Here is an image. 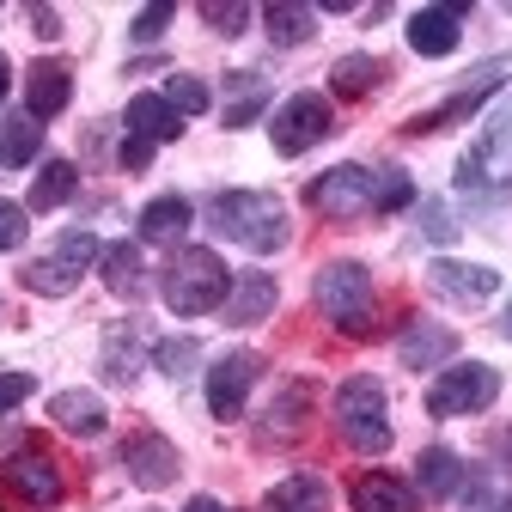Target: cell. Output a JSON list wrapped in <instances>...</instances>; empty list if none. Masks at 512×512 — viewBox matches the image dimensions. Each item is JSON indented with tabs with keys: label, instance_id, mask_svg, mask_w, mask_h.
<instances>
[{
	"label": "cell",
	"instance_id": "1",
	"mask_svg": "<svg viewBox=\"0 0 512 512\" xmlns=\"http://www.w3.org/2000/svg\"><path fill=\"white\" fill-rule=\"evenodd\" d=\"M208 226H214L220 238L256 250V256H269V250H281V244L293 238L287 202L269 196V189H220V196L208 202Z\"/></svg>",
	"mask_w": 512,
	"mask_h": 512
},
{
	"label": "cell",
	"instance_id": "2",
	"mask_svg": "<svg viewBox=\"0 0 512 512\" xmlns=\"http://www.w3.org/2000/svg\"><path fill=\"white\" fill-rule=\"evenodd\" d=\"M226 293H232V269L220 263L208 244L177 250L171 263H165V281H159V299H165L177 317H202V311L226 305Z\"/></svg>",
	"mask_w": 512,
	"mask_h": 512
},
{
	"label": "cell",
	"instance_id": "3",
	"mask_svg": "<svg viewBox=\"0 0 512 512\" xmlns=\"http://www.w3.org/2000/svg\"><path fill=\"white\" fill-rule=\"evenodd\" d=\"M311 293H317V311H324L342 336H372L378 330V287H372L366 263H324Z\"/></svg>",
	"mask_w": 512,
	"mask_h": 512
},
{
	"label": "cell",
	"instance_id": "4",
	"mask_svg": "<svg viewBox=\"0 0 512 512\" xmlns=\"http://www.w3.org/2000/svg\"><path fill=\"white\" fill-rule=\"evenodd\" d=\"M336 433L360 458H378L391 445V397H384V384L372 372H354L336 391Z\"/></svg>",
	"mask_w": 512,
	"mask_h": 512
},
{
	"label": "cell",
	"instance_id": "5",
	"mask_svg": "<svg viewBox=\"0 0 512 512\" xmlns=\"http://www.w3.org/2000/svg\"><path fill=\"white\" fill-rule=\"evenodd\" d=\"M61 494H68V476L43 445H25V452L0 464V506L7 512H49L61 506Z\"/></svg>",
	"mask_w": 512,
	"mask_h": 512
},
{
	"label": "cell",
	"instance_id": "6",
	"mask_svg": "<svg viewBox=\"0 0 512 512\" xmlns=\"http://www.w3.org/2000/svg\"><path fill=\"white\" fill-rule=\"evenodd\" d=\"M92 256H104V244H98L86 226H74V232H61V238H55V250H43L37 263H25V269H19V281H25V293L68 299V293L80 287V275L92 269Z\"/></svg>",
	"mask_w": 512,
	"mask_h": 512
},
{
	"label": "cell",
	"instance_id": "7",
	"mask_svg": "<svg viewBox=\"0 0 512 512\" xmlns=\"http://www.w3.org/2000/svg\"><path fill=\"white\" fill-rule=\"evenodd\" d=\"M330 135H336V110H330V98H317V92H293L275 110V122H269V141H275L281 159H299L311 147H324Z\"/></svg>",
	"mask_w": 512,
	"mask_h": 512
},
{
	"label": "cell",
	"instance_id": "8",
	"mask_svg": "<svg viewBox=\"0 0 512 512\" xmlns=\"http://www.w3.org/2000/svg\"><path fill=\"white\" fill-rule=\"evenodd\" d=\"M500 397V372L470 360V366H445L433 378V391H427V415L433 421H452V415H482L488 403Z\"/></svg>",
	"mask_w": 512,
	"mask_h": 512
},
{
	"label": "cell",
	"instance_id": "9",
	"mask_svg": "<svg viewBox=\"0 0 512 512\" xmlns=\"http://www.w3.org/2000/svg\"><path fill=\"white\" fill-rule=\"evenodd\" d=\"M512 74V55H494V61H482L476 74H464V86L445 98L439 110H427V116H409V135H439V128H452V122H470L494 92H500V80Z\"/></svg>",
	"mask_w": 512,
	"mask_h": 512
},
{
	"label": "cell",
	"instance_id": "10",
	"mask_svg": "<svg viewBox=\"0 0 512 512\" xmlns=\"http://www.w3.org/2000/svg\"><path fill=\"white\" fill-rule=\"evenodd\" d=\"M372 189H378V177L366 165H336L324 177H311L305 202L324 220H360V214H372Z\"/></svg>",
	"mask_w": 512,
	"mask_h": 512
},
{
	"label": "cell",
	"instance_id": "11",
	"mask_svg": "<svg viewBox=\"0 0 512 512\" xmlns=\"http://www.w3.org/2000/svg\"><path fill=\"white\" fill-rule=\"evenodd\" d=\"M506 153H512V104L482 128V141L458 159V189H470V196H476V189H488L494 177H506V165H512Z\"/></svg>",
	"mask_w": 512,
	"mask_h": 512
},
{
	"label": "cell",
	"instance_id": "12",
	"mask_svg": "<svg viewBox=\"0 0 512 512\" xmlns=\"http://www.w3.org/2000/svg\"><path fill=\"white\" fill-rule=\"evenodd\" d=\"M256 372H263V354H250V348H232V354L214 360V372H208V409H214V421H238Z\"/></svg>",
	"mask_w": 512,
	"mask_h": 512
},
{
	"label": "cell",
	"instance_id": "13",
	"mask_svg": "<svg viewBox=\"0 0 512 512\" xmlns=\"http://www.w3.org/2000/svg\"><path fill=\"white\" fill-rule=\"evenodd\" d=\"M122 470H128L135 488H171L183 458H177V445L165 433H128L122 439Z\"/></svg>",
	"mask_w": 512,
	"mask_h": 512
},
{
	"label": "cell",
	"instance_id": "14",
	"mask_svg": "<svg viewBox=\"0 0 512 512\" xmlns=\"http://www.w3.org/2000/svg\"><path fill=\"white\" fill-rule=\"evenodd\" d=\"M427 287L439 299H452V305H482L500 293V275L488 263H452V256H439V263L427 269Z\"/></svg>",
	"mask_w": 512,
	"mask_h": 512
},
{
	"label": "cell",
	"instance_id": "15",
	"mask_svg": "<svg viewBox=\"0 0 512 512\" xmlns=\"http://www.w3.org/2000/svg\"><path fill=\"white\" fill-rule=\"evenodd\" d=\"M25 116H37V122H49V116H61L68 110V98H74V74L61 68V61H31V74H25Z\"/></svg>",
	"mask_w": 512,
	"mask_h": 512
},
{
	"label": "cell",
	"instance_id": "16",
	"mask_svg": "<svg viewBox=\"0 0 512 512\" xmlns=\"http://www.w3.org/2000/svg\"><path fill=\"white\" fill-rule=\"evenodd\" d=\"M452 354H458V330H445V324H409L403 342H397V360L409 372H433V366H445Z\"/></svg>",
	"mask_w": 512,
	"mask_h": 512
},
{
	"label": "cell",
	"instance_id": "17",
	"mask_svg": "<svg viewBox=\"0 0 512 512\" xmlns=\"http://www.w3.org/2000/svg\"><path fill=\"white\" fill-rule=\"evenodd\" d=\"M275 299H281L275 275H263V269L232 275V293H226V324H263V317L275 311Z\"/></svg>",
	"mask_w": 512,
	"mask_h": 512
},
{
	"label": "cell",
	"instance_id": "18",
	"mask_svg": "<svg viewBox=\"0 0 512 512\" xmlns=\"http://www.w3.org/2000/svg\"><path fill=\"white\" fill-rule=\"evenodd\" d=\"M49 421H55L61 433H74V439H98L104 421H110V409H104V397H92V391H55V397H49Z\"/></svg>",
	"mask_w": 512,
	"mask_h": 512
},
{
	"label": "cell",
	"instance_id": "19",
	"mask_svg": "<svg viewBox=\"0 0 512 512\" xmlns=\"http://www.w3.org/2000/svg\"><path fill=\"white\" fill-rule=\"evenodd\" d=\"M348 500H354V512H421V494L403 476H384V470H366Z\"/></svg>",
	"mask_w": 512,
	"mask_h": 512
},
{
	"label": "cell",
	"instance_id": "20",
	"mask_svg": "<svg viewBox=\"0 0 512 512\" xmlns=\"http://www.w3.org/2000/svg\"><path fill=\"white\" fill-rule=\"evenodd\" d=\"M128 135H141V141H177L183 135V116L159 98V92H141V98H128Z\"/></svg>",
	"mask_w": 512,
	"mask_h": 512
},
{
	"label": "cell",
	"instance_id": "21",
	"mask_svg": "<svg viewBox=\"0 0 512 512\" xmlns=\"http://www.w3.org/2000/svg\"><path fill=\"white\" fill-rule=\"evenodd\" d=\"M263 512H330V482L311 476V470H299V476H287V482L269 488Z\"/></svg>",
	"mask_w": 512,
	"mask_h": 512
},
{
	"label": "cell",
	"instance_id": "22",
	"mask_svg": "<svg viewBox=\"0 0 512 512\" xmlns=\"http://www.w3.org/2000/svg\"><path fill=\"white\" fill-rule=\"evenodd\" d=\"M104 378L110 384L141 378V324H110L104 330Z\"/></svg>",
	"mask_w": 512,
	"mask_h": 512
},
{
	"label": "cell",
	"instance_id": "23",
	"mask_svg": "<svg viewBox=\"0 0 512 512\" xmlns=\"http://www.w3.org/2000/svg\"><path fill=\"white\" fill-rule=\"evenodd\" d=\"M458 19L452 13H445V7H421L415 19H409V49L415 55H452L458 49Z\"/></svg>",
	"mask_w": 512,
	"mask_h": 512
},
{
	"label": "cell",
	"instance_id": "24",
	"mask_svg": "<svg viewBox=\"0 0 512 512\" xmlns=\"http://www.w3.org/2000/svg\"><path fill=\"white\" fill-rule=\"evenodd\" d=\"M384 80H391V68H384L378 55H342L336 68H330V86H336V98H366V92H378Z\"/></svg>",
	"mask_w": 512,
	"mask_h": 512
},
{
	"label": "cell",
	"instance_id": "25",
	"mask_svg": "<svg viewBox=\"0 0 512 512\" xmlns=\"http://www.w3.org/2000/svg\"><path fill=\"white\" fill-rule=\"evenodd\" d=\"M415 488L433 494V500L458 494V488H464V458H458V452H445V445H427L421 464H415Z\"/></svg>",
	"mask_w": 512,
	"mask_h": 512
},
{
	"label": "cell",
	"instance_id": "26",
	"mask_svg": "<svg viewBox=\"0 0 512 512\" xmlns=\"http://www.w3.org/2000/svg\"><path fill=\"white\" fill-rule=\"evenodd\" d=\"M98 269H104V287H110L116 299H135L141 281H147V269H141V244H104Z\"/></svg>",
	"mask_w": 512,
	"mask_h": 512
},
{
	"label": "cell",
	"instance_id": "27",
	"mask_svg": "<svg viewBox=\"0 0 512 512\" xmlns=\"http://www.w3.org/2000/svg\"><path fill=\"white\" fill-rule=\"evenodd\" d=\"M305 409H311V384H287V391L263 409V439H293L305 427Z\"/></svg>",
	"mask_w": 512,
	"mask_h": 512
},
{
	"label": "cell",
	"instance_id": "28",
	"mask_svg": "<svg viewBox=\"0 0 512 512\" xmlns=\"http://www.w3.org/2000/svg\"><path fill=\"white\" fill-rule=\"evenodd\" d=\"M74 189H80V171H74L68 159H49V165L37 171V183H31V214H49V208H61V202H74Z\"/></svg>",
	"mask_w": 512,
	"mask_h": 512
},
{
	"label": "cell",
	"instance_id": "29",
	"mask_svg": "<svg viewBox=\"0 0 512 512\" xmlns=\"http://www.w3.org/2000/svg\"><path fill=\"white\" fill-rule=\"evenodd\" d=\"M43 153V122L37 116H7V128H0V165L19 171Z\"/></svg>",
	"mask_w": 512,
	"mask_h": 512
},
{
	"label": "cell",
	"instance_id": "30",
	"mask_svg": "<svg viewBox=\"0 0 512 512\" xmlns=\"http://www.w3.org/2000/svg\"><path fill=\"white\" fill-rule=\"evenodd\" d=\"M189 214H196V208H189L183 196H159V202L141 208V238H147V244H171V238H183Z\"/></svg>",
	"mask_w": 512,
	"mask_h": 512
},
{
	"label": "cell",
	"instance_id": "31",
	"mask_svg": "<svg viewBox=\"0 0 512 512\" xmlns=\"http://www.w3.org/2000/svg\"><path fill=\"white\" fill-rule=\"evenodd\" d=\"M263 25H269V43L293 49V43H305L317 31V13L299 7V0H275V7H263Z\"/></svg>",
	"mask_w": 512,
	"mask_h": 512
},
{
	"label": "cell",
	"instance_id": "32",
	"mask_svg": "<svg viewBox=\"0 0 512 512\" xmlns=\"http://www.w3.org/2000/svg\"><path fill=\"white\" fill-rule=\"evenodd\" d=\"M269 104V80L263 74H232V104H226V128H244L256 122Z\"/></svg>",
	"mask_w": 512,
	"mask_h": 512
},
{
	"label": "cell",
	"instance_id": "33",
	"mask_svg": "<svg viewBox=\"0 0 512 512\" xmlns=\"http://www.w3.org/2000/svg\"><path fill=\"white\" fill-rule=\"evenodd\" d=\"M177 116H202L208 104H214V92H208V80H196V74H171V86L159 92Z\"/></svg>",
	"mask_w": 512,
	"mask_h": 512
},
{
	"label": "cell",
	"instance_id": "34",
	"mask_svg": "<svg viewBox=\"0 0 512 512\" xmlns=\"http://www.w3.org/2000/svg\"><path fill=\"white\" fill-rule=\"evenodd\" d=\"M196 360H202V348L189 342V336H171V342L153 348V366H159L165 378H189V366H196Z\"/></svg>",
	"mask_w": 512,
	"mask_h": 512
},
{
	"label": "cell",
	"instance_id": "35",
	"mask_svg": "<svg viewBox=\"0 0 512 512\" xmlns=\"http://www.w3.org/2000/svg\"><path fill=\"white\" fill-rule=\"evenodd\" d=\"M415 202V183L403 171H378V189H372V214H391V208H409Z\"/></svg>",
	"mask_w": 512,
	"mask_h": 512
},
{
	"label": "cell",
	"instance_id": "36",
	"mask_svg": "<svg viewBox=\"0 0 512 512\" xmlns=\"http://www.w3.org/2000/svg\"><path fill=\"white\" fill-rule=\"evenodd\" d=\"M202 25H214L220 37H238L250 25V7L244 0H202Z\"/></svg>",
	"mask_w": 512,
	"mask_h": 512
},
{
	"label": "cell",
	"instance_id": "37",
	"mask_svg": "<svg viewBox=\"0 0 512 512\" xmlns=\"http://www.w3.org/2000/svg\"><path fill=\"white\" fill-rule=\"evenodd\" d=\"M421 238L427 244H452L458 238V220H452V208H445V202H421Z\"/></svg>",
	"mask_w": 512,
	"mask_h": 512
},
{
	"label": "cell",
	"instance_id": "38",
	"mask_svg": "<svg viewBox=\"0 0 512 512\" xmlns=\"http://www.w3.org/2000/svg\"><path fill=\"white\" fill-rule=\"evenodd\" d=\"M25 232H31V208L0 202V250H19V244H25Z\"/></svg>",
	"mask_w": 512,
	"mask_h": 512
},
{
	"label": "cell",
	"instance_id": "39",
	"mask_svg": "<svg viewBox=\"0 0 512 512\" xmlns=\"http://www.w3.org/2000/svg\"><path fill=\"white\" fill-rule=\"evenodd\" d=\"M31 391H37V378H31V372H0V415L19 409Z\"/></svg>",
	"mask_w": 512,
	"mask_h": 512
},
{
	"label": "cell",
	"instance_id": "40",
	"mask_svg": "<svg viewBox=\"0 0 512 512\" xmlns=\"http://www.w3.org/2000/svg\"><path fill=\"white\" fill-rule=\"evenodd\" d=\"M171 19H177V7H171V0H159V7H147V13L135 19V37H141V43H153V37L171 25Z\"/></svg>",
	"mask_w": 512,
	"mask_h": 512
},
{
	"label": "cell",
	"instance_id": "41",
	"mask_svg": "<svg viewBox=\"0 0 512 512\" xmlns=\"http://www.w3.org/2000/svg\"><path fill=\"white\" fill-rule=\"evenodd\" d=\"M122 165H128V171H147V165H153V141L128 135V141H122Z\"/></svg>",
	"mask_w": 512,
	"mask_h": 512
},
{
	"label": "cell",
	"instance_id": "42",
	"mask_svg": "<svg viewBox=\"0 0 512 512\" xmlns=\"http://www.w3.org/2000/svg\"><path fill=\"white\" fill-rule=\"evenodd\" d=\"M31 25H37V37H61V13L55 7H31Z\"/></svg>",
	"mask_w": 512,
	"mask_h": 512
},
{
	"label": "cell",
	"instance_id": "43",
	"mask_svg": "<svg viewBox=\"0 0 512 512\" xmlns=\"http://www.w3.org/2000/svg\"><path fill=\"white\" fill-rule=\"evenodd\" d=\"M183 512H232V506H226V500H214V494H196V500H189Z\"/></svg>",
	"mask_w": 512,
	"mask_h": 512
},
{
	"label": "cell",
	"instance_id": "44",
	"mask_svg": "<svg viewBox=\"0 0 512 512\" xmlns=\"http://www.w3.org/2000/svg\"><path fill=\"white\" fill-rule=\"evenodd\" d=\"M7 86H13V61L0 55V98H7Z\"/></svg>",
	"mask_w": 512,
	"mask_h": 512
},
{
	"label": "cell",
	"instance_id": "45",
	"mask_svg": "<svg viewBox=\"0 0 512 512\" xmlns=\"http://www.w3.org/2000/svg\"><path fill=\"white\" fill-rule=\"evenodd\" d=\"M500 330H506V336H512V311H506V317H500Z\"/></svg>",
	"mask_w": 512,
	"mask_h": 512
},
{
	"label": "cell",
	"instance_id": "46",
	"mask_svg": "<svg viewBox=\"0 0 512 512\" xmlns=\"http://www.w3.org/2000/svg\"><path fill=\"white\" fill-rule=\"evenodd\" d=\"M494 512H512V494H506V500H500V506H494Z\"/></svg>",
	"mask_w": 512,
	"mask_h": 512
},
{
	"label": "cell",
	"instance_id": "47",
	"mask_svg": "<svg viewBox=\"0 0 512 512\" xmlns=\"http://www.w3.org/2000/svg\"><path fill=\"white\" fill-rule=\"evenodd\" d=\"M506 189H512V165H506Z\"/></svg>",
	"mask_w": 512,
	"mask_h": 512
}]
</instances>
